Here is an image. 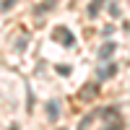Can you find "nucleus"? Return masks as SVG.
I'll use <instances>...</instances> for the list:
<instances>
[{
  "label": "nucleus",
  "mask_w": 130,
  "mask_h": 130,
  "mask_svg": "<svg viewBox=\"0 0 130 130\" xmlns=\"http://www.w3.org/2000/svg\"><path fill=\"white\" fill-rule=\"evenodd\" d=\"M99 115H102V120H104V127H109V130L122 127V117H120V109H117V107H104Z\"/></svg>",
  "instance_id": "nucleus-1"
},
{
  "label": "nucleus",
  "mask_w": 130,
  "mask_h": 130,
  "mask_svg": "<svg viewBox=\"0 0 130 130\" xmlns=\"http://www.w3.org/2000/svg\"><path fill=\"white\" fill-rule=\"evenodd\" d=\"M57 117H60V102L57 99H50L47 102V120L50 122H57Z\"/></svg>",
  "instance_id": "nucleus-2"
},
{
  "label": "nucleus",
  "mask_w": 130,
  "mask_h": 130,
  "mask_svg": "<svg viewBox=\"0 0 130 130\" xmlns=\"http://www.w3.org/2000/svg\"><path fill=\"white\" fill-rule=\"evenodd\" d=\"M55 37H57V39H65V47H73V44H75V37L70 34V29H65V26L55 29Z\"/></svg>",
  "instance_id": "nucleus-3"
},
{
  "label": "nucleus",
  "mask_w": 130,
  "mask_h": 130,
  "mask_svg": "<svg viewBox=\"0 0 130 130\" xmlns=\"http://www.w3.org/2000/svg\"><path fill=\"white\" fill-rule=\"evenodd\" d=\"M96 94H99V86H96V83H86V89H81V99L83 102H91Z\"/></svg>",
  "instance_id": "nucleus-4"
},
{
  "label": "nucleus",
  "mask_w": 130,
  "mask_h": 130,
  "mask_svg": "<svg viewBox=\"0 0 130 130\" xmlns=\"http://www.w3.org/2000/svg\"><path fill=\"white\" fill-rule=\"evenodd\" d=\"M115 50H117V44H115V42H107V44L99 50V60L104 62V60H109L112 55H115Z\"/></svg>",
  "instance_id": "nucleus-5"
},
{
  "label": "nucleus",
  "mask_w": 130,
  "mask_h": 130,
  "mask_svg": "<svg viewBox=\"0 0 130 130\" xmlns=\"http://www.w3.org/2000/svg\"><path fill=\"white\" fill-rule=\"evenodd\" d=\"M115 73H117V65H115V62H107V68H99V73H96V75H99L102 81H107V78H112Z\"/></svg>",
  "instance_id": "nucleus-6"
},
{
  "label": "nucleus",
  "mask_w": 130,
  "mask_h": 130,
  "mask_svg": "<svg viewBox=\"0 0 130 130\" xmlns=\"http://www.w3.org/2000/svg\"><path fill=\"white\" fill-rule=\"evenodd\" d=\"M102 5H104V0H91V5H89V16L94 18L96 13H99V8H102Z\"/></svg>",
  "instance_id": "nucleus-7"
},
{
  "label": "nucleus",
  "mask_w": 130,
  "mask_h": 130,
  "mask_svg": "<svg viewBox=\"0 0 130 130\" xmlns=\"http://www.w3.org/2000/svg\"><path fill=\"white\" fill-rule=\"evenodd\" d=\"M13 5H16V0H5V3L0 5V10H10V8H13Z\"/></svg>",
  "instance_id": "nucleus-8"
},
{
  "label": "nucleus",
  "mask_w": 130,
  "mask_h": 130,
  "mask_svg": "<svg viewBox=\"0 0 130 130\" xmlns=\"http://www.w3.org/2000/svg\"><path fill=\"white\" fill-rule=\"evenodd\" d=\"M57 73L60 75H70V68H68V65H57Z\"/></svg>",
  "instance_id": "nucleus-9"
},
{
  "label": "nucleus",
  "mask_w": 130,
  "mask_h": 130,
  "mask_svg": "<svg viewBox=\"0 0 130 130\" xmlns=\"http://www.w3.org/2000/svg\"><path fill=\"white\" fill-rule=\"evenodd\" d=\"M16 50H18V52H24V50H26V37H24V39H18V44H16Z\"/></svg>",
  "instance_id": "nucleus-10"
}]
</instances>
